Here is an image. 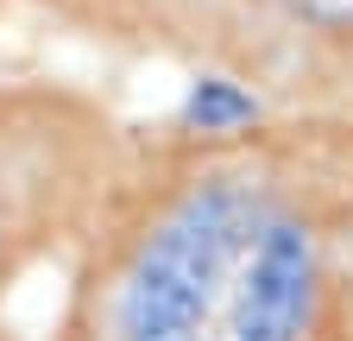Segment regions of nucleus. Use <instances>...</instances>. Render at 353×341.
Returning a JSON list of instances; mask_svg holds the SVG:
<instances>
[{
    "label": "nucleus",
    "mask_w": 353,
    "mask_h": 341,
    "mask_svg": "<svg viewBox=\"0 0 353 341\" xmlns=\"http://www.w3.org/2000/svg\"><path fill=\"white\" fill-rule=\"evenodd\" d=\"M44 341H353V120L126 126Z\"/></svg>",
    "instance_id": "f257e3e1"
},
{
    "label": "nucleus",
    "mask_w": 353,
    "mask_h": 341,
    "mask_svg": "<svg viewBox=\"0 0 353 341\" xmlns=\"http://www.w3.org/2000/svg\"><path fill=\"white\" fill-rule=\"evenodd\" d=\"M126 126L76 89L0 82V304L70 253L101 202Z\"/></svg>",
    "instance_id": "f03ea898"
},
{
    "label": "nucleus",
    "mask_w": 353,
    "mask_h": 341,
    "mask_svg": "<svg viewBox=\"0 0 353 341\" xmlns=\"http://www.w3.org/2000/svg\"><path fill=\"white\" fill-rule=\"evenodd\" d=\"M7 7H13V0H0V19H7Z\"/></svg>",
    "instance_id": "7ed1b4c3"
}]
</instances>
